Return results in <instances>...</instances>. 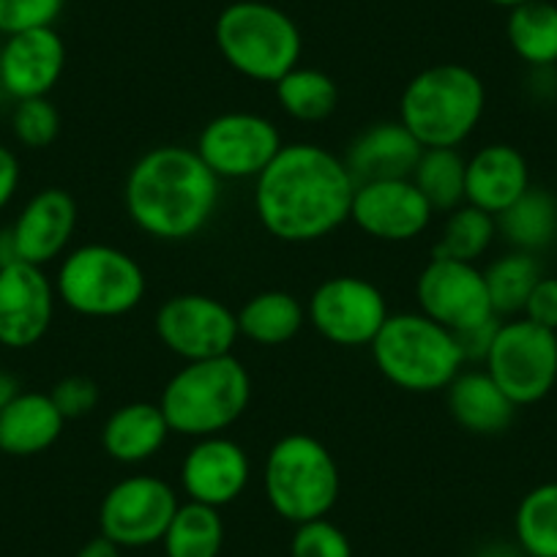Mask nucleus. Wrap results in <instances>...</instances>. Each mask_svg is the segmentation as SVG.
I'll list each match as a JSON object with an SVG mask.
<instances>
[{"mask_svg": "<svg viewBox=\"0 0 557 557\" xmlns=\"http://www.w3.org/2000/svg\"><path fill=\"white\" fill-rule=\"evenodd\" d=\"M181 490L191 503L224 508L238 500L251 479L249 451L227 435L191 441L181 459Z\"/></svg>", "mask_w": 557, "mask_h": 557, "instance_id": "nucleus-18", "label": "nucleus"}, {"mask_svg": "<svg viewBox=\"0 0 557 557\" xmlns=\"http://www.w3.org/2000/svg\"><path fill=\"white\" fill-rule=\"evenodd\" d=\"M170 430L159 401H126L101 424V448L117 465H146L168 446Z\"/></svg>", "mask_w": 557, "mask_h": 557, "instance_id": "nucleus-22", "label": "nucleus"}, {"mask_svg": "<svg viewBox=\"0 0 557 557\" xmlns=\"http://www.w3.org/2000/svg\"><path fill=\"white\" fill-rule=\"evenodd\" d=\"M500 325V318H492L486 323L473 325V329H465L459 331L457 342H459V350H462L465 363H484L486 352H490L492 339H495V331Z\"/></svg>", "mask_w": 557, "mask_h": 557, "instance_id": "nucleus-39", "label": "nucleus"}, {"mask_svg": "<svg viewBox=\"0 0 557 557\" xmlns=\"http://www.w3.org/2000/svg\"><path fill=\"white\" fill-rule=\"evenodd\" d=\"M424 146L399 121H377L358 132L345 151V164L356 184L410 178Z\"/></svg>", "mask_w": 557, "mask_h": 557, "instance_id": "nucleus-21", "label": "nucleus"}, {"mask_svg": "<svg viewBox=\"0 0 557 557\" xmlns=\"http://www.w3.org/2000/svg\"><path fill=\"white\" fill-rule=\"evenodd\" d=\"M490 3H492V7L506 9V12H511V9L524 7V3H533V0H490Z\"/></svg>", "mask_w": 557, "mask_h": 557, "instance_id": "nucleus-43", "label": "nucleus"}, {"mask_svg": "<svg viewBox=\"0 0 557 557\" xmlns=\"http://www.w3.org/2000/svg\"><path fill=\"white\" fill-rule=\"evenodd\" d=\"M0 350H3V347H0Z\"/></svg>", "mask_w": 557, "mask_h": 557, "instance_id": "nucleus-45", "label": "nucleus"}, {"mask_svg": "<svg viewBox=\"0 0 557 557\" xmlns=\"http://www.w3.org/2000/svg\"><path fill=\"white\" fill-rule=\"evenodd\" d=\"M79 208L72 191L61 186H47L36 191L7 233H0L3 262L23 260L30 265H50L61 260L77 233Z\"/></svg>", "mask_w": 557, "mask_h": 557, "instance_id": "nucleus-15", "label": "nucleus"}, {"mask_svg": "<svg viewBox=\"0 0 557 557\" xmlns=\"http://www.w3.org/2000/svg\"><path fill=\"white\" fill-rule=\"evenodd\" d=\"M418 312H424L451 334L497 318L479 262L432 257L416 278Z\"/></svg>", "mask_w": 557, "mask_h": 557, "instance_id": "nucleus-14", "label": "nucleus"}, {"mask_svg": "<svg viewBox=\"0 0 557 557\" xmlns=\"http://www.w3.org/2000/svg\"><path fill=\"white\" fill-rule=\"evenodd\" d=\"M285 139L268 115L249 110H233L213 115L200 128L195 143L197 157L219 181L260 178L262 170L276 159Z\"/></svg>", "mask_w": 557, "mask_h": 557, "instance_id": "nucleus-10", "label": "nucleus"}, {"mask_svg": "<svg viewBox=\"0 0 557 557\" xmlns=\"http://www.w3.org/2000/svg\"><path fill=\"white\" fill-rule=\"evenodd\" d=\"M240 339L257 347H278L296 339L307 323V304L287 290H262L238 309Z\"/></svg>", "mask_w": 557, "mask_h": 557, "instance_id": "nucleus-25", "label": "nucleus"}, {"mask_svg": "<svg viewBox=\"0 0 557 557\" xmlns=\"http://www.w3.org/2000/svg\"><path fill=\"white\" fill-rule=\"evenodd\" d=\"M23 181V164L12 148L0 146V211H7L20 191Z\"/></svg>", "mask_w": 557, "mask_h": 557, "instance_id": "nucleus-40", "label": "nucleus"}, {"mask_svg": "<svg viewBox=\"0 0 557 557\" xmlns=\"http://www.w3.org/2000/svg\"><path fill=\"white\" fill-rule=\"evenodd\" d=\"M0 265H3V244H0Z\"/></svg>", "mask_w": 557, "mask_h": 557, "instance_id": "nucleus-44", "label": "nucleus"}, {"mask_svg": "<svg viewBox=\"0 0 557 557\" xmlns=\"http://www.w3.org/2000/svg\"><path fill=\"white\" fill-rule=\"evenodd\" d=\"M222 181L195 148L157 146L132 164L123 184V208L134 227L153 240H191L213 222Z\"/></svg>", "mask_w": 557, "mask_h": 557, "instance_id": "nucleus-2", "label": "nucleus"}, {"mask_svg": "<svg viewBox=\"0 0 557 557\" xmlns=\"http://www.w3.org/2000/svg\"><path fill=\"white\" fill-rule=\"evenodd\" d=\"M435 211L410 178L356 184L350 222L380 244H410L432 227Z\"/></svg>", "mask_w": 557, "mask_h": 557, "instance_id": "nucleus-17", "label": "nucleus"}, {"mask_svg": "<svg viewBox=\"0 0 557 557\" xmlns=\"http://www.w3.org/2000/svg\"><path fill=\"white\" fill-rule=\"evenodd\" d=\"M497 235H503L511 249L530 255L549 249L557 240V197L530 186L511 208L497 216Z\"/></svg>", "mask_w": 557, "mask_h": 557, "instance_id": "nucleus-26", "label": "nucleus"}, {"mask_svg": "<svg viewBox=\"0 0 557 557\" xmlns=\"http://www.w3.org/2000/svg\"><path fill=\"white\" fill-rule=\"evenodd\" d=\"M66 0H0V34L12 36L30 28H50Z\"/></svg>", "mask_w": 557, "mask_h": 557, "instance_id": "nucleus-36", "label": "nucleus"}, {"mask_svg": "<svg viewBox=\"0 0 557 557\" xmlns=\"http://www.w3.org/2000/svg\"><path fill=\"white\" fill-rule=\"evenodd\" d=\"M506 39L513 55L535 72L557 66V7L552 0H533L511 9Z\"/></svg>", "mask_w": 557, "mask_h": 557, "instance_id": "nucleus-27", "label": "nucleus"}, {"mask_svg": "<svg viewBox=\"0 0 557 557\" xmlns=\"http://www.w3.org/2000/svg\"><path fill=\"white\" fill-rule=\"evenodd\" d=\"M513 535L524 557H557V481L524 492L513 513Z\"/></svg>", "mask_w": 557, "mask_h": 557, "instance_id": "nucleus-31", "label": "nucleus"}, {"mask_svg": "<svg viewBox=\"0 0 557 557\" xmlns=\"http://www.w3.org/2000/svg\"><path fill=\"white\" fill-rule=\"evenodd\" d=\"M66 72V45L55 25L7 36L0 45V88L14 101L50 96Z\"/></svg>", "mask_w": 557, "mask_h": 557, "instance_id": "nucleus-19", "label": "nucleus"}, {"mask_svg": "<svg viewBox=\"0 0 557 557\" xmlns=\"http://www.w3.org/2000/svg\"><path fill=\"white\" fill-rule=\"evenodd\" d=\"M377 372L407 394H437L465 363L457 336L424 312H391L369 345Z\"/></svg>", "mask_w": 557, "mask_h": 557, "instance_id": "nucleus-6", "label": "nucleus"}, {"mask_svg": "<svg viewBox=\"0 0 557 557\" xmlns=\"http://www.w3.org/2000/svg\"><path fill=\"white\" fill-rule=\"evenodd\" d=\"M465 162L459 148H424L410 181L426 197L435 213H451L465 206Z\"/></svg>", "mask_w": 557, "mask_h": 557, "instance_id": "nucleus-33", "label": "nucleus"}, {"mask_svg": "<svg viewBox=\"0 0 557 557\" xmlns=\"http://www.w3.org/2000/svg\"><path fill=\"white\" fill-rule=\"evenodd\" d=\"M20 394H23V388H20L17 377L9 372H0V407H7L9 401L17 399Z\"/></svg>", "mask_w": 557, "mask_h": 557, "instance_id": "nucleus-42", "label": "nucleus"}, {"mask_svg": "<svg viewBox=\"0 0 557 557\" xmlns=\"http://www.w3.org/2000/svg\"><path fill=\"white\" fill-rule=\"evenodd\" d=\"M77 557H123V549L107 535H96L77 552Z\"/></svg>", "mask_w": 557, "mask_h": 557, "instance_id": "nucleus-41", "label": "nucleus"}, {"mask_svg": "<svg viewBox=\"0 0 557 557\" xmlns=\"http://www.w3.org/2000/svg\"><path fill=\"white\" fill-rule=\"evenodd\" d=\"M153 331L164 350L178 356L184 363L230 356L240 339L235 309L206 293L170 296L157 309Z\"/></svg>", "mask_w": 557, "mask_h": 557, "instance_id": "nucleus-12", "label": "nucleus"}, {"mask_svg": "<svg viewBox=\"0 0 557 557\" xmlns=\"http://www.w3.org/2000/svg\"><path fill=\"white\" fill-rule=\"evenodd\" d=\"M443 394L454 424L479 437L503 435L519 410L484 367L462 369Z\"/></svg>", "mask_w": 557, "mask_h": 557, "instance_id": "nucleus-23", "label": "nucleus"}, {"mask_svg": "<svg viewBox=\"0 0 557 557\" xmlns=\"http://www.w3.org/2000/svg\"><path fill=\"white\" fill-rule=\"evenodd\" d=\"M181 500L159 475H126L107 490L99 506V530L121 549L162 544Z\"/></svg>", "mask_w": 557, "mask_h": 557, "instance_id": "nucleus-13", "label": "nucleus"}, {"mask_svg": "<svg viewBox=\"0 0 557 557\" xmlns=\"http://www.w3.org/2000/svg\"><path fill=\"white\" fill-rule=\"evenodd\" d=\"M213 41L235 74L262 85H276L301 63L304 36L285 9L265 0H235L219 12Z\"/></svg>", "mask_w": 557, "mask_h": 557, "instance_id": "nucleus-5", "label": "nucleus"}, {"mask_svg": "<svg viewBox=\"0 0 557 557\" xmlns=\"http://www.w3.org/2000/svg\"><path fill=\"white\" fill-rule=\"evenodd\" d=\"M66 418L50 394L23 391L17 399L0 407V451L9 457H39L61 441Z\"/></svg>", "mask_w": 557, "mask_h": 557, "instance_id": "nucleus-24", "label": "nucleus"}, {"mask_svg": "<svg viewBox=\"0 0 557 557\" xmlns=\"http://www.w3.org/2000/svg\"><path fill=\"white\" fill-rule=\"evenodd\" d=\"M541 276H544V271H541L539 257L530 255V251L511 249L492 260L484 268V278L497 318H519Z\"/></svg>", "mask_w": 557, "mask_h": 557, "instance_id": "nucleus-29", "label": "nucleus"}, {"mask_svg": "<svg viewBox=\"0 0 557 557\" xmlns=\"http://www.w3.org/2000/svg\"><path fill=\"white\" fill-rule=\"evenodd\" d=\"M249 401L251 374L235 352L184 363L159 396L173 435L189 441L224 435L244 418Z\"/></svg>", "mask_w": 557, "mask_h": 557, "instance_id": "nucleus-3", "label": "nucleus"}, {"mask_svg": "<svg viewBox=\"0 0 557 557\" xmlns=\"http://www.w3.org/2000/svg\"><path fill=\"white\" fill-rule=\"evenodd\" d=\"M276 101L287 117L298 123H323L339 107V85L323 69L304 66L298 63L296 69L285 74L273 85Z\"/></svg>", "mask_w": 557, "mask_h": 557, "instance_id": "nucleus-28", "label": "nucleus"}, {"mask_svg": "<svg viewBox=\"0 0 557 557\" xmlns=\"http://www.w3.org/2000/svg\"><path fill=\"white\" fill-rule=\"evenodd\" d=\"M388 314L383 290L356 273L323 278L307 301V323L325 342L347 350L372 345Z\"/></svg>", "mask_w": 557, "mask_h": 557, "instance_id": "nucleus-11", "label": "nucleus"}, {"mask_svg": "<svg viewBox=\"0 0 557 557\" xmlns=\"http://www.w3.org/2000/svg\"><path fill=\"white\" fill-rule=\"evenodd\" d=\"M55 282L45 268L23 260L0 265V347L30 350L50 331L55 318Z\"/></svg>", "mask_w": 557, "mask_h": 557, "instance_id": "nucleus-16", "label": "nucleus"}, {"mask_svg": "<svg viewBox=\"0 0 557 557\" xmlns=\"http://www.w3.org/2000/svg\"><path fill=\"white\" fill-rule=\"evenodd\" d=\"M522 318L544 325V329L557 331V276H541L539 285L530 293L524 304Z\"/></svg>", "mask_w": 557, "mask_h": 557, "instance_id": "nucleus-38", "label": "nucleus"}, {"mask_svg": "<svg viewBox=\"0 0 557 557\" xmlns=\"http://www.w3.org/2000/svg\"><path fill=\"white\" fill-rule=\"evenodd\" d=\"M486 112V85L465 63H435L410 77L396 121L424 148H459Z\"/></svg>", "mask_w": 557, "mask_h": 557, "instance_id": "nucleus-4", "label": "nucleus"}, {"mask_svg": "<svg viewBox=\"0 0 557 557\" xmlns=\"http://www.w3.org/2000/svg\"><path fill=\"white\" fill-rule=\"evenodd\" d=\"M290 557H352V544L339 524L329 517L296 524Z\"/></svg>", "mask_w": 557, "mask_h": 557, "instance_id": "nucleus-35", "label": "nucleus"}, {"mask_svg": "<svg viewBox=\"0 0 557 557\" xmlns=\"http://www.w3.org/2000/svg\"><path fill=\"white\" fill-rule=\"evenodd\" d=\"M356 178L318 143H285L255 181L257 222L282 244H314L350 222Z\"/></svg>", "mask_w": 557, "mask_h": 557, "instance_id": "nucleus-1", "label": "nucleus"}, {"mask_svg": "<svg viewBox=\"0 0 557 557\" xmlns=\"http://www.w3.org/2000/svg\"><path fill=\"white\" fill-rule=\"evenodd\" d=\"M262 492L273 513L290 524L323 519L339 500V465L320 437L290 432L268 448Z\"/></svg>", "mask_w": 557, "mask_h": 557, "instance_id": "nucleus-8", "label": "nucleus"}, {"mask_svg": "<svg viewBox=\"0 0 557 557\" xmlns=\"http://www.w3.org/2000/svg\"><path fill=\"white\" fill-rule=\"evenodd\" d=\"M50 396L66 421H77V418H88L99 407L101 388L88 374H69L52 385Z\"/></svg>", "mask_w": 557, "mask_h": 557, "instance_id": "nucleus-37", "label": "nucleus"}, {"mask_svg": "<svg viewBox=\"0 0 557 557\" xmlns=\"http://www.w3.org/2000/svg\"><path fill=\"white\" fill-rule=\"evenodd\" d=\"M162 546L168 557H219L224 546V519L219 508L181 503Z\"/></svg>", "mask_w": 557, "mask_h": 557, "instance_id": "nucleus-30", "label": "nucleus"}, {"mask_svg": "<svg viewBox=\"0 0 557 557\" xmlns=\"http://www.w3.org/2000/svg\"><path fill=\"white\" fill-rule=\"evenodd\" d=\"M58 301L90 320L132 314L148 296L146 268L112 244H83L61 257L55 273Z\"/></svg>", "mask_w": 557, "mask_h": 557, "instance_id": "nucleus-7", "label": "nucleus"}, {"mask_svg": "<svg viewBox=\"0 0 557 557\" xmlns=\"http://www.w3.org/2000/svg\"><path fill=\"white\" fill-rule=\"evenodd\" d=\"M481 367L517 407L539 405L557 385V331L522 314L500 320Z\"/></svg>", "mask_w": 557, "mask_h": 557, "instance_id": "nucleus-9", "label": "nucleus"}, {"mask_svg": "<svg viewBox=\"0 0 557 557\" xmlns=\"http://www.w3.org/2000/svg\"><path fill=\"white\" fill-rule=\"evenodd\" d=\"M495 240L497 219L465 202V206L446 213V222H443L441 233H437V240L432 244V257L479 262L492 249Z\"/></svg>", "mask_w": 557, "mask_h": 557, "instance_id": "nucleus-32", "label": "nucleus"}, {"mask_svg": "<svg viewBox=\"0 0 557 557\" xmlns=\"http://www.w3.org/2000/svg\"><path fill=\"white\" fill-rule=\"evenodd\" d=\"M12 132L17 143L30 151H45L61 134V112L50 96L17 101L12 112Z\"/></svg>", "mask_w": 557, "mask_h": 557, "instance_id": "nucleus-34", "label": "nucleus"}, {"mask_svg": "<svg viewBox=\"0 0 557 557\" xmlns=\"http://www.w3.org/2000/svg\"><path fill=\"white\" fill-rule=\"evenodd\" d=\"M530 164L519 148L508 143L481 146L465 162V202L500 216L530 189Z\"/></svg>", "mask_w": 557, "mask_h": 557, "instance_id": "nucleus-20", "label": "nucleus"}]
</instances>
